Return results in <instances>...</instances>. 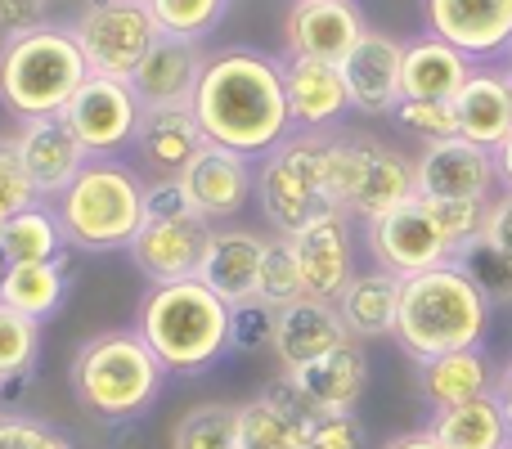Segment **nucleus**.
<instances>
[{
  "label": "nucleus",
  "instance_id": "obj_46",
  "mask_svg": "<svg viewBox=\"0 0 512 449\" xmlns=\"http://www.w3.org/2000/svg\"><path fill=\"white\" fill-rule=\"evenodd\" d=\"M481 238L486 243H495L499 252L512 261V194L508 189H499L495 198H490V207H486V225H481Z\"/></svg>",
  "mask_w": 512,
  "mask_h": 449
},
{
  "label": "nucleus",
  "instance_id": "obj_23",
  "mask_svg": "<svg viewBox=\"0 0 512 449\" xmlns=\"http://www.w3.org/2000/svg\"><path fill=\"white\" fill-rule=\"evenodd\" d=\"M459 140H472L495 153L512 131V72L508 63H477L463 90L454 95Z\"/></svg>",
  "mask_w": 512,
  "mask_h": 449
},
{
  "label": "nucleus",
  "instance_id": "obj_5",
  "mask_svg": "<svg viewBox=\"0 0 512 449\" xmlns=\"http://www.w3.org/2000/svg\"><path fill=\"white\" fill-rule=\"evenodd\" d=\"M86 77L90 68L72 36V23L50 18L32 32L0 41V108L14 122L59 117Z\"/></svg>",
  "mask_w": 512,
  "mask_h": 449
},
{
  "label": "nucleus",
  "instance_id": "obj_45",
  "mask_svg": "<svg viewBox=\"0 0 512 449\" xmlns=\"http://www.w3.org/2000/svg\"><path fill=\"white\" fill-rule=\"evenodd\" d=\"M50 5L54 0H0V41L50 23Z\"/></svg>",
  "mask_w": 512,
  "mask_h": 449
},
{
  "label": "nucleus",
  "instance_id": "obj_22",
  "mask_svg": "<svg viewBox=\"0 0 512 449\" xmlns=\"http://www.w3.org/2000/svg\"><path fill=\"white\" fill-rule=\"evenodd\" d=\"M265 243H270V234H256L248 225H234V221L216 225L212 243H207V252H203V265H198V279H203L225 306L256 301Z\"/></svg>",
  "mask_w": 512,
  "mask_h": 449
},
{
  "label": "nucleus",
  "instance_id": "obj_35",
  "mask_svg": "<svg viewBox=\"0 0 512 449\" xmlns=\"http://www.w3.org/2000/svg\"><path fill=\"white\" fill-rule=\"evenodd\" d=\"M36 360H41V324L0 301V387L32 378Z\"/></svg>",
  "mask_w": 512,
  "mask_h": 449
},
{
  "label": "nucleus",
  "instance_id": "obj_39",
  "mask_svg": "<svg viewBox=\"0 0 512 449\" xmlns=\"http://www.w3.org/2000/svg\"><path fill=\"white\" fill-rule=\"evenodd\" d=\"M454 261L463 265V270L477 279V288L490 297V306H512V261L504 252H499L495 243H486V238H477V243H468Z\"/></svg>",
  "mask_w": 512,
  "mask_h": 449
},
{
  "label": "nucleus",
  "instance_id": "obj_51",
  "mask_svg": "<svg viewBox=\"0 0 512 449\" xmlns=\"http://www.w3.org/2000/svg\"><path fill=\"white\" fill-rule=\"evenodd\" d=\"M504 63H508V68H512V45H508V59H504Z\"/></svg>",
  "mask_w": 512,
  "mask_h": 449
},
{
  "label": "nucleus",
  "instance_id": "obj_40",
  "mask_svg": "<svg viewBox=\"0 0 512 449\" xmlns=\"http://www.w3.org/2000/svg\"><path fill=\"white\" fill-rule=\"evenodd\" d=\"M391 122H396L400 131H409L414 140H423V144H436V140L459 135L454 104H445V99H400L396 113H391Z\"/></svg>",
  "mask_w": 512,
  "mask_h": 449
},
{
  "label": "nucleus",
  "instance_id": "obj_11",
  "mask_svg": "<svg viewBox=\"0 0 512 449\" xmlns=\"http://www.w3.org/2000/svg\"><path fill=\"white\" fill-rule=\"evenodd\" d=\"M140 113H144V104L135 99L131 81L90 72L59 117L72 126V135L81 140V149H86L90 158H122L135 144Z\"/></svg>",
  "mask_w": 512,
  "mask_h": 449
},
{
  "label": "nucleus",
  "instance_id": "obj_47",
  "mask_svg": "<svg viewBox=\"0 0 512 449\" xmlns=\"http://www.w3.org/2000/svg\"><path fill=\"white\" fill-rule=\"evenodd\" d=\"M382 449H445L441 441H436L427 427H414V432H400V436H391Z\"/></svg>",
  "mask_w": 512,
  "mask_h": 449
},
{
  "label": "nucleus",
  "instance_id": "obj_27",
  "mask_svg": "<svg viewBox=\"0 0 512 449\" xmlns=\"http://www.w3.org/2000/svg\"><path fill=\"white\" fill-rule=\"evenodd\" d=\"M400 274L391 270H355V279L342 288V297L333 301L337 315H342L346 333L355 342H382V337H396V315H400Z\"/></svg>",
  "mask_w": 512,
  "mask_h": 449
},
{
  "label": "nucleus",
  "instance_id": "obj_34",
  "mask_svg": "<svg viewBox=\"0 0 512 449\" xmlns=\"http://www.w3.org/2000/svg\"><path fill=\"white\" fill-rule=\"evenodd\" d=\"M171 449H239V405L203 400L171 427Z\"/></svg>",
  "mask_w": 512,
  "mask_h": 449
},
{
  "label": "nucleus",
  "instance_id": "obj_31",
  "mask_svg": "<svg viewBox=\"0 0 512 449\" xmlns=\"http://www.w3.org/2000/svg\"><path fill=\"white\" fill-rule=\"evenodd\" d=\"M427 432L445 449H504V445H512L508 418H504V409H499L495 391H486V396H477V400H463V405H450V409H432V414H427Z\"/></svg>",
  "mask_w": 512,
  "mask_h": 449
},
{
  "label": "nucleus",
  "instance_id": "obj_21",
  "mask_svg": "<svg viewBox=\"0 0 512 449\" xmlns=\"http://www.w3.org/2000/svg\"><path fill=\"white\" fill-rule=\"evenodd\" d=\"M342 342H351L342 315L333 301L319 297H297L288 306L274 310V337H270V355L279 360V369H301V364L319 360V355L337 351Z\"/></svg>",
  "mask_w": 512,
  "mask_h": 449
},
{
  "label": "nucleus",
  "instance_id": "obj_42",
  "mask_svg": "<svg viewBox=\"0 0 512 449\" xmlns=\"http://www.w3.org/2000/svg\"><path fill=\"white\" fill-rule=\"evenodd\" d=\"M0 449H77V445L68 441V432H59L45 418L0 409Z\"/></svg>",
  "mask_w": 512,
  "mask_h": 449
},
{
  "label": "nucleus",
  "instance_id": "obj_20",
  "mask_svg": "<svg viewBox=\"0 0 512 449\" xmlns=\"http://www.w3.org/2000/svg\"><path fill=\"white\" fill-rule=\"evenodd\" d=\"M283 90H288V113L297 131H342L346 113H351L342 63L283 54Z\"/></svg>",
  "mask_w": 512,
  "mask_h": 449
},
{
  "label": "nucleus",
  "instance_id": "obj_3",
  "mask_svg": "<svg viewBox=\"0 0 512 449\" xmlns=\"http://www.w3.org/2000/svg\"><path fill=\"white\" fill-rule=\"evenodd\" d=\"M171 373L140 337V328H104L72 351L68 387L99 423H131L158 405Z\"/></svg>",
  "mask_w": 512,
  "mask_h": 449
},
{
  "label": "nucleus",
  "instance_id": "obj_26",
  "mask_svg": "<svg viewBox=\"0 0 512 449\" xmlns=\"http://www.w3.org/2000/svg\"><path fill=\"white\" fill-rule=\"evenodd\" d=\"M203 45L198 41H176V36H158L144 63L135 68L131 90L144 108H167V104H194L198 77H203Z\"/></svg>",
  "mask_w": 512,
  "mask_h": 449
},
{
  "label": "nucleus",
  "instance_id": "obj_48",
  "mask_svg": "<svg viewBox=\"0 0 512 449\" xmlns=\"http://www.w3.org/2000/svg\"><path fill=\"white\" fill-rule=\"evenodd\" d=\"M495 400H499V409H504V418H508V432H512V360H508L504 369L495 373Z\"/></svg>",
  "mask_w": 512,
  "mask_h": 449
},
{
  "label": "nucleus",
  "instance_id": "obj_53",
  "mask_svg": "<svg viewBox=\"0 0 512 449\" xmlns=\"http://www.w3.org/2000/svg\"><path fill=\"white\" fill-rule=\"evenodd\" d=\"M504 449H512V445H504Z\"/></svg>",
  "mask_w": 512,
  "mask_h": 449
},
{
  "label": "nucleus",
  "instance_id": "obj_32",
  "mask_svg": "<svg viewBox=\"0 0 512 449\" xmlns=\"http://www.w3.org/2000/svg\"><path fill=\"white\" fill-rule=\"evenodd\" d=\"M68 288H72V279H68V265L63 261H18V265H9L5 270L0 301L14 306L18 315L45 324V319H54L63 310Z\"/></svg>",
  "mask_w": 512,
  "mask_h": 449
},
{
  "label": "nucleus",
  "instance_id": "obj_1",
  "mask_svg": "<svg viewBox=\"0 0 512 449\" xmlns=\"http://www.w3.org/2000/svg\"><path fill=\"white\" fill-rule=\"evenodd\" d=\"M189 108L207 144L234 149L252 162H261L297 131L288 113V90H283V59L256 45H225L207 54Z\"/></svg>",
  "mask_w": 512,
  "mask_h": 449
},
{
  "label": "nucleus",
  "instance_id": "obj_44",
  "mask_svg": "<svg viewBox=\"0 0 512 449\" xmlns=\"http://www.w3.org/2000/svg\"><path fill=\"white\" fill-rule=\"evenodd\" d=\"M32 203H41V194H36V185L27 180L23 162H18V153H14V140H0V229Z\"/></svg>",
  "mask_w": 512,
  "mask_h": 449
},
{
  "label": "nucleus",
  "instance_id": "obj_4",
  "mask_svg": "<svg viewBox=\"0 0 512 449\" xmlns=\"http://www.w3.org/2000/svg\"><path fill=\"white\" fill-rule=\"evenodd\" d=\"M230 315L234 310L203 279L149 283L135 310V328L153 346L162 369L194 378L230 355Z\"/></svg>",
  "mask_w": 512,
  "mask_h": 449
},
{
  "label": "nucleus",
  "instance_id": "obj_17",
  "mask_svg": "<svg viewBox=\"0 0 512 449\" xmlns=\"http://www.w3.org/2000/svg\"><path fill=\"white\" fill-rule=\"evenodd\" d=\"M342 77H346V95H351V113L391 117L396 104L405 99V86H400V77H405V41L369 27L342 59Z\"/></svg>",
  "mask_w": 512,
  "mask_h": 449
},
{
  "label": "nucleus",
  "instance_id": "obj_33",
  "mask_svg": "<svg viewBox=\"0 0 512 449\" xmlns=\"http://www.w3.org/2000/svg\"><path fill=\"white\" fill-rule=\"evenodd\" d=\"M0 252L9 256V265L18 261H63L68 256V234L54 212V203H32L0 229Z\"/></svg>",
  "mask_w": 512,
  "mask_h": 449
},
{
  "label": "nucleus",
  "instance_id": "obj_8",
  "mask_svg": "<svg viewBox=\"0 0 512 449\" xmlns=\"http://www.w3.org/2000/svg\"><path fill=\"white\" fill-rule=\"evenodd\" d=\"M212 221L189 207L176 176H158L144 189V225L131 238L126 256L149 283H180L198 279L203 252L212 243Z\"/></svg>",
  "mask_w": 512,
  "mask_h": 449
},
{
  "label": "nucleus",
  "instance_id": "obj_50",
  "mask_svg": "<svg viewBox=\"0 0 512 449\" xmlns=\"http://www.w3.org/2000/svg\"><path fill=\"white\" fill-rule=\"evenodd\" d=\"M5 270H9V256L0 252V283H5Z\"/></svg>",
  "mask_w": 512,
  "mask_h": 449
},
{
  "label": "nucleus",
  "instance_id": "obj_9",
  "mask_svg": "<svg viewBox=\"0 0 512 449\" xmlns=\"http://www.w3.org/2000/svg\"><path fill=\"white\" fill-rule=\"evenodd\" d=\"M324 144L319 131H292L279 149H270L256 162V198L265 225L274 234H297L306 221L328 212V185H324Z\"/></svg>",
  "mask_w": 512,
  "mask_h": 449
},
{
  "label": "nucleus",
  "instance_id": "obj_30",
  "mask_svg": "<svg viewBox=\"0 0 512 449\" xmlns=\"http://www.w3.org/2000/svg\"><path fill=\"white\" fill-rule=\"evenodd\" d=\"M414 369H418V396H423L427 409H450L495 391V369L486 360V346L436 355V360H423Z\"/></svg>",
  "mask_w": 512,
  "mask_h": 449
},
{
  "label": "nucleus",
  "instance_id": "obj_25",
  "mask_svg": "<svg viewBox=\"0 0 512 449\" xmlns=\"http://www.w3.org/2000/svg\"><path fill=\"white\" fill-rule=\"evenodd\" d=\"M292 391L306 400L310 409H355L369 387V355H364V342H342L337 351L319 355V360L301 364V369L283 373Z\"/></svg>",
  "mask_w": 512,
  "mask_h": 449
},
{
  "label": "nucleus",
  "instance_id": "obj_24",
  "mask_svg": "<svg viewBox=\"0 0 512 449\" xmlns=\"http://www.w3.org/2000/svg\"><path fill=\"white\" fill-rule=\"evenodd\" d=\"M203 144L207 135L198 126L194 108L167 104V108H144L131 149H135V162L149 171V180H158V176H180Z\"/></svg>",
  "mask_w": 512,
  "mask_h": 449
},
{
  "label": "nucleus",
  "instance_id": "obj_12",
  "mask_svg": "<svg viewBox=\"0 0 512 449\" xmlns=\"http://www.w3.org/2000/svg\"><path fill=\"white\" fill-rule=\"evenodd\" d=\"M360 229H364V252H369V261L378 265V270L400 274V279L454 261L450 238L441 234L432 207H427L418 194L409 198V203L391 207V212L378 216V221H364Z\"/></svg>",
  "mask_w": 512,
  "mask_h": 449
},
{
  "label": "nucleus",
  "instance_id": "obj_38",
  "mask_svg": "<svg viewBox=\"0 0 512 449\" xmlns=\"http://www.w3.org/2000/svg\"><path fill=\"white\" fill-rule=\"evenodd\" d=\"M301 449H364V423L355 409H310L301 414Z\"/></svg>",
  "mask_w": 512,
  "mask_h": 449
},
{
  "label": "nucleus",
  "instance_id": "obj_16",
  "mask_svg": "<svg viewBox=\"0 0 512 449\" xmlns=\"http://www.w3.org/2000/svg\"><path fill=\"white\" fill-rule=\"evenodd\" d=\"M414 185L418 198H468V203H490L499 194V167L495 153L472 140H436L423 144L414 158Z\"/></svg>",
  "mask_w": 512,
  "mask_h": 449
},
{
  "label": "nucleus",
  "instance_id": "obj_41",
  "mask_svg": "<svg viewBox=\"0 0 512 449\" xmlns=\"http://www.w3.org/2000/svg\"><path fill=\"white\" fill-rule=\"evenodd\" d=\"M423 203L432 207L436 225H441V234L450 238L454 256L481 238V225H486V207L490 203H468V198H423Z\"/></svg>",
  "mask_w": 512,
  "mask_h": 449
},
{
  "label": "nucleus",
  "instance_id": "obj_49",
  "mask_svg": "<svg viewBox=\"0 0 512 449\" xmlns=\"http://www.w3.org/2000/svg\"><path fill=\"white\" fill-rule=\"evenodd\" d=\"M495 167H499V189L512 194V131H508V140L495 149Z\"/></svg>",
  "mask_w": 512,
  "mask_h": 449
},
{
  "label": "nucleus",
  "instance_id": "obj_15",
  "mask_svg": "<svg viewBox=\"0 0 512 449\" xmlns=\"http://www.w3.org/2000/svg\"><path fill=\"white\" fill-rule=\"evenodd\" d=\"M292 256L301 270V288L306 297L337 301L342 288L355 279V221L337 207L319 212L315 221H306L297 234H288Z\"/></svg>",
  "mask_w": 512,
  "mask_h": 449
},
{
  "label": "nucleus",
  "instance_id": "obj_19",
  "mask_svg": "<svg viewBox=\"0 0 512 449\" xmlns=\"http://www.w3.org/2000/svg\"><path fill=\"white\" fill-rule=\"evenodd\" d=\"M14 153L23 162L27 180L36 185V194L45 203L63 194V189L77 180V171L90 162V153L81 149V140L72 135V126L63 117H32V122H18V131L9 135Z\"/></svg>",
  "mask_w": 512,
  "mask_h": 449
},
{
  "label": "nucleus",
  "instance_id": "obj_6",
  "mask_svg": "<svg viewBox=\"0 0 512 449\" xmlns=\"http://www.w3.org/2000/svg\"><path fill=\"white\" fill-rule=\"evenodd\" d=\"M144 189L149 180L140 167L122 158H90L68 189L54 198L68 247L90 256L126 252L144 225Z\"/></svg>",
  "mask_w": 512,
  "mask_h": 449
},
{
  "label": "nucleus",
  "instance_id": "obj_43",
  "mask_svg": "<svg viewBox=\"0 0 512 449\" xmlns=\"http://www.w3.org/2000/svg\"><path fill=\"white\" fill-rule=\"evenodd\" d=\"M230 355H256L270 351L274 337V310L265 301H243V306H230Z\"/></svg>",
  "mask_w": 512,
  "mask_h": 449
},
{
  "label": "nucleus",
  "instance_id": "obj_37",
  "mask_svg": "<svg viewBox=\"0 0 512 449\" xmlns=\"http://www.w3.org/2000/svg\"><path fill=\"white\" fill-rule=\"evenodd\" d=\"M297 297H306V288H301V270H297V256H292V243L283 234H270L265 261H261V283H256V301L279 310Z\"/></svg>",
  "mask_w": 512,
  "mask_h": 449
},
{
  "label": "nucleus",
  "instance_id": "obj_14",
  "mask_svg": "<svg viewBox=\"0 0 512 449\" xmlns=\"http://www.w3.org/2000/svg\"><path fill=\"white\" fill-rule=\"evenodd\" d=\"M176 180L189 207L212 225H230L256 198V162L234 149H221V144H203Z\"/></svg>",
  "mask_w": 512,
  "mask_h": 449
},
{
  "label": "nucleus",
  "instance_id": "obj_54",
  "mask_svg": "<svg viewBox=\"0 0 512 449\" xmlns=\"http://www.w3.org/2000/svg\"><path fill=\"white\" fill-rule=\"evenodd\" d=\"M508 72H512V68H508Z\"/></svg>",
  "mask_w": 512,
  "mask_h": 449
},
{
  "label": "nucleus",
  "instance_id": "obj_18",
  "mask_svg": "<svg viewBox=\"0 0 512 449\" xmlns=\"http://www.w3.org/2000/svg\"><path fill=\"white\" fill-rule=\"evenodd\" d=\"M364 32H369V18L360 0H292L283 18V50L342 63Z\"/></svg>",
  "mask_w": 512,
  "mask_h": 449
},
{
  "label": "nucleus",
  "instance_id": "obj_13",
  "mask_svg": "<svg viewBox=\"0 0 512 449\" xmlns=\"http://www.w3.org/2000/svg\"><path fill=\"white\" fill-rule=\"evenodd\" d=\"M423 32L450 41L472 63L508 59L512 45V0H418Z\"/></svg>",
  "mask_w": 512,
  "mask_h": 449
},
{
  "label": "nucleus",
  "instance_id": "obj_10",
  "mask_svg": "<svg viewBox=\"0 0 512 449\" xmlns=\"http://www.w3.org/2000/svg\"><path fill=\"white\" fill-rule=\"evenodd\" d=\"M72 36H77L90 72L131 81L162 32L149 0H86L72 14Z\"/></svg>",
  "mask_w": 512,
  "mask_h": 449
},
{
  "label": "nucleus",
  "instance_id": "obj_36",
  "mask_svg": "<svg viewBox=\"0 0 512 449\" xmlns=\"http://www.w3.org/2000/svg\"><path fill=\"white\" fill-rule=\"evenodd\" d=\"M234 0H149L153 18H158L162 36H176V41H203L216 27L225 23Z\"/></svg>",
  "mask_w": 512,
  "mask_h": 449
},
{
  "label": "nucleus",
  "instance_id": "obj_29",
  "mask_svg": "<svg viewBox=\"0 0 512 449\" xmlns=\"http://www.w3.org/2000/svg\"><path fill=\"white\" fill-rule=\"evenodd\" d=\"M306 400L288 382H270L261 396L239 405V449H301Z\"/></svg>",
  "mask_w": 512,
  "mask_h": 449
},
{
  "label": "nucleus",
  "instance_id": "obj_7",
  "mask_svg": "<svg viewBox=\"0 0 512 449\" xmlns=\"http://www.w3.org/2000/svg\"><path fill=\"white\" fill-rule=\"evenodd\" d=\"M324 185L328 203L351 221H378L391 207L409 203L418 194L414 158L396 144L360 131H328L324 144Z\"/></svg>",
  "mask_w": 512,
  "mask_h": 449
},
{
  "label": "nucleus",
  "instance_id": "obj_2",
  "mask_svg": "<svg viewBox=\"0 0 512 449\" xmlns=\"http://www.w3.org/2000/svg\"><path fill=\"white\" fill-rule=\"evenodd\" d=\"M490 310H495L490 297L459 261L432 265V270L409 274L400 283L396 346L414 364L450 351H468V346H486Z\"/></svg>",
  "mask_w": 512,
  "mask_h": 449
},
{
  "label": "nucleus",
  "instance_id": "obj_28",
  "mask_svg": "<svg viewBox=\"0 0 512 449\" xmlns=\"http://www.w3.org/2000/svg\"><path fill=\"white\" fill-rule=\"evenodd\" d=\"M472 68L477 63L463 50H454L450 41L418 32L405 41V77H400V86H405V99H445V104H454V95L472 77Z\"/></svg>",
  "mask_w": 512,
  "mask_h": 449
},
{
  "label": "nucleus",
  "instance_id": "obj_52",
  "mask_svg": "<svg viewBox=\"0 0 512 449\" xmlns=\"http://www.w3.org/2000/svg\"><path fill=\"white\" fill-rule=\"evenodd\" d=\"M0 396H5V387H0Z\"/></svg>",
  "mask_w": 512,
  "mask_h": 449
}]
</instances>
